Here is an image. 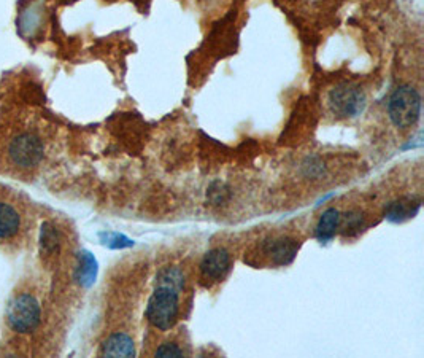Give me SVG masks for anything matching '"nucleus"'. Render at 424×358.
Returning a JSON list of instances; mask_svg holds the SVG:
<instances>
[{
	"label": "nucleus",
	"instance_id": "obj_1",
	"mask_svg": "<svg viewBox=\"0 0 424 358\" xmlns=\"http://www.w3.org/2000/svg\"><path fill=\"white\" fill-rule=\"evenodd\" d=\"M180 312L178 291L167 287H156L146 306V319L161 331H167L175 325Z\"/></svg>",
	"mask_w": 424,
	"mask_h": 358
},
{
	"label": "nucleus",
	"instance_id": "obj_2",
	"mask_svg": "<svg viewBox=\"0 0 424 358\" xmlns=\"http://www.w3.org/2000/svg\"><path fill=\"white\" fill-rule=\"evenodd\" d=\"M388 113L394 126H414L421 115V96L415 88L407 85L399 86L388 101Z\"/></svg>",
	"mask_w": 424,
	"mask_h": 358
},
{
	"label": "nucleus",
	"instance_id": "obj_3",
	"mask_svg": "<svg viewBox=\"0 0 424 358\" xmlns=\"http://www.w3.org/2000/svg\"><path fill=\"white\" fill-rule=\"evenodd\" d=\"M40 304L34 296L22 293L11 299L7 308V322L17 333H29L40 324Z\"/></svg>",
	"mask_w": 424,
	"mask_h": 358
},
{
	"label": "nucleus",
	"instance_id": "obj_4",
	"mask_svg": "<svg viewBox=\"0 0 424 358\" xmlns=\"http://www.w3.org/2000/svg\"><path fill=\"white\" fill-rule=\"evenodd\" d=\"M8 156L16 167H35L43 156V144L34 134H21L11 140Z\"/></svg>",
	"mask_w": 424,
	"mask_h": 358
},
{
	"label": "nucleus",
	"instance_id": "obj_5",
	"mask_svg": "<svg viewBox=\"0 0 424 358\" xmlns=\"http://www.w3.org/2000/svg\"><path fill=\"white\" fill-rule=\"evenodd\" d=\"M329 104L334 113L351 118V116H358L366 107V96L358 86L341 85L331 92Z\"/></svg>",
	"mask_w": 424,
	"mask_h": 358
},
{
	"label": "nucleus",
	"instance_id": "obj_6",
	"mask_svg": "<svg viewBox=\"0 0 424 358\" xmlns=\"http://www.w3.org/2000/svg\"><path fill=\"white\" fill-rule=\"evenodd\" d=\"M231 269V255L226 249H211L200 261V274L204 280L220 282L226 277Z\"/></svg>",
	"mask_w": 424,
	"mask_h": 358
},
{
	"label": "nucleus",
	"instance_id": "obj_7",
	"mask_svg": "<svg viewBox=\"0 0 424 358\" xmlns=\"http://www.w3.org/2000/svg\"><path fill=\"white\" fill-rule=\"evenodd\" d=\"M262 252L275 266H288L291 265L297 255L299 242L291 237L267 239L262 244Z\"/></svg>",
	"mask_w": 424,
	"mask_h": 358
},
{
	"label": "nucleus",
	"instance_id": "obj_8",
	"mask_svg": "<svg viewBox=\"0 0 424 358\" xmlns=\"http://www.w3.org/2000/svg\"><path fill=\"white\" fill-rule=\"evenodd\" d=\"M421 209V199L415 196H402L386 205L385 216L393 223H404L416 216Z\"/></svg>",
	"mask_w": 424,
	"mask_h": 358
},
{
	"label": "nucleus",
	"instance_id": "obj_9",
	"mask_svg": "<svg viewBox=\"0 0 424 358\" xmlns=\"http://www.w3.org/2000/svg\"><path fill=\"white\" fill-rule=\"evenodd\" d=\"M100 354L104 357H134L135 345L131 338L125 333H116L104 343Z\"/></svg>",
	"mask_w": 424,
	"mask_h": 358
},
{
	"label": "nucleus",
	"instance_id": "obj_10",
	"mask_svg": "<svg viewBox=\"0 0 424 358\" xmlns=\"http://www.w3.org/2000/svg\"><path fill=\"white\" fill-rule=\"evenodd\" d=\"M340 226V212L337 209H327L325 214L321 215L320 221L316 225V237L321 242H327L331 240L335 233H337Z\"/></svg>",
	"mask_w": 424,
	"mask_h": 358
},
{
	"label": "nucleus",
	"instance_id": "obj_11",
	"mask_svg": "<svg viewBox=\"0 0 424 358\" xmlns=\"http://www.w3.org/2000/svg\"><path fill=\"white\" fill-rule=\"evenodd\" d=\"M97 277V261L90 252H81L76 268V280L80 285L91 287Z\"/></svg>",
	"mask_w": 424,
	"mask_h": 358
},
{
	"label": "nucleus",
	"instance_id": "obj_12",
	"mask_svg": "<svg viewBox=\"0 0 424 358\" xmlns=\"http://www.w3.org/2000/svg\"><path fill=\"white\" fill-rule=\"evenodd\" d=\"M20 230V215L11 205L0 202V239H8Z\"/></svg>",
	"mask_w": 424,
	"mask_h": 358
},
{
	"label": "nucleus",
	"instance_id": "obj_13",
	"mask_svg": "<svg viewBox=\"0 0 424 358\" xmlns=\"http://www.w3.org/2000/svg\"><path fill=\"white\" fill-rule=\"evenodd\" d=\"M156 285L157 287H167L175 291H181L185 287V275L178 268H164L156 275Z\"/></svg>",
	"mask_w": 424,
	"mask_h": 358
},
{
	"label": "nucleus",
	"instance_id": "obj_14",
	"mask_svg": "<svg viewBox=\"0 0 424 358\" xmlns=\"http://www.w3.org/2000/svg\"><path fill=\"white\" fill-rule=\"evenodd\" d=\"M40 245L46 254H55L59 249V234L50 223H45L40 233Z\"/></svg>",
	"mask_w": 424,
	"mask_h": 358
},
{
	"label": "nucleus",
	"instance_id": "obj_15",
	"mask_svg": "<svg viewBox=\"0 0 424 358\" xmlns=\"http://www.w3.org/2000/svg\"><path fill=\"white\" fill-rule=\"evenodd\" d=\"M362 223H364V216L359 212L351 210V212L346 214L344 219L340 216L341 234H344V236H353V234L361 230Z\"/></svg>",
	"mask_w": 424,
	"mask_h": 358
},
{
	"label": "nucleus",
	"instance_id": "obj_16",
	"mask_svg": "<svg viewBox=\"0 0 424 358\" xmlns=\"http://www.w3.org/2000/svg\"><path fill=\"white\" fill-rule=\"evenodd\" d=\"M99 237L102 240V244L107 245L108 249H126L134 245V240L120 233H100Z\"/></svg>",
	"mask_w": 424,
	"mask_h": 358
},
{
	"label": "nucleus",
	"instance_id": "obj_17",
	"mask_svg": "<svg viewBox=\"0 0 424 358\" xmlns=\"http://www.w3.org/2000/svg\"><path fill=\"white\" fill-rule=\"evenodd\" d=\"M155 355L161 357V358H169V357L180 358V357H183V350H181L175 343H164L162 345H159V347L156 349Z\"/></svg>",
	"mask_w": 424,
	"mask_h": 358
},
{
	"label": "nucleus",
	"instance_id": "obj_18",
	"mask_svg": "<svg viewBox=\"0 0 424 358\" xmlns=\"http://www.w3.org/2000/svg\"><path fill=\"white\" fill-rule=\"evenodd\" d=\"M209 196H210V199L215 204L222 202L226 199V196H227V188H226V185L213 184V185L210 186V190H209Z\"/></svg>",
	"mask_w": 424,
	"mask_h": 358
}]
</instances>
